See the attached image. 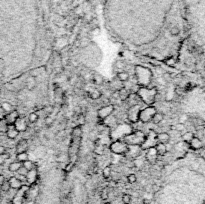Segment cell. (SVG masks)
I'll return each instance as SVG.
<instances>
[{"label": "cell", "mask_w": 205, "mask_h": 204, "mask_svg": "<svg viewBox=\"0 0 205 204\" xmlns=\"http://www.w3.org/2000/svg\"><path fill=\"white\" fill-rule=\"evenodd\" d=\"M36 86V79L32 77V76H30L29 78H27L26 80V87L28 90H33L34 88H35Z\"/></svg>", "instance_id": "cell-19"}, {"label": "cell", "mask_w": 205, "mask_h": 204, "mask_svg": "<svg viewBox=\"0 0 205 204\" xmlns=\"http://www.w3.org/2000/svg\"><path fill=\"white\" fill-rule=\"evenodd\" d=\"M17 172L19 173V175H26L27 172H28V170H26V169H25L23 166H21V167H20V169H19Z\"/></svg>", "instance_id": "cell-39"}, {"label": "cell", "mask_w": 205, "mask_h": 204, "mask_svg": "<svg viewBox=\"0 0 205 204\" xmlns=\"http://www.w3.org/2000/svg\"><path fill=\"white\" fill-rule=\"evenodd\" d=\"M163 118H164V116H163V114H162L161 112H156L155 114H154V116L152 117V122L154 123V124H159V123L163 120Z\"/></svg>", "instance_id": "cell-20"}, {"label": "cell", "mask_w": 205, "mask_h": 204, "mask_svg": "<svg viewBox=\"0 0 205 204\" xmlns=\"http://www.w3.org/2000/svg\"><path fill=\"white\" fill-rule=\"evenodd\" d=\"M7 127H8V124L6 123V121L4 120H0V131H2V132H6L7 130Z\"/></svg>", "instance_id": "cell-33"}, {"label": "cell", "mask_w": 205, "mask_h": 204, "mask_svg": "<svg viewBox=\"0 0 205 204\" xmlns=\"http://www.w3.org/2000/svg\"><path fill=\"white\" fill-rule=\"evenodd\" d=\"M140 111H141V107H140L138 104L132 105L127 112V116H128V119H129V121L133 122V123L137 122L139 120Z\"/></svg>", "instance_id": "cell-7"}, {"label": "cell", "mask_w": 205, "mask_h": 204, "mask_svg": "<svg viewBox=\"0 0 205 204\" xmlns=\"http://www.w3.org/2000/svg\"><path fill=\"white\" fill-rule=\"evenodd\" d=\"M111 173H112V170H111L110 166H106L104 167L103 171H102V175L105 178V179H108V178L111 176Z\"/></svg>", "instance_id": "cell-27"}, {"label": "cell", "mask_w": 205, "mask_h": 204, "mask_svg": "<svg viewBox=\"0 0 205 204\" xmlns=\"http://www.w3.org/2000/svg\"><path fill=\"white\" fill-rule=\"evenodd\" d=\"M127 180L130 184H133L136 182V180H137V178H136L135 174H129V175L127 176Z\"/></svg>", "instance_id": "cell-34"}, {"label": "cell", "mask_w": 205, "mask_h": 204, "mask_svg": "<svg viewBox=\"0 0 205 204\" xmlns=\"http://www.w3.org/2000/svg\"><path fill=\"white\" fill-rule=\"evenodd\" d=\"M4 181H5V178H4V176L2 175V174H0V186L2 185V183Z\"/></svg>", "instance_id": "cell-44"}, {"label": "cell", "mask_w": 205, "mask_h": 204, "mask_svg": "<svg viewBox=\"0 0 205 204\" xmlns=\"http://www.w3.org/2000/svg\"><path fill=\"white\" fill-rule=\"evenodd\" d=\"M26 177V182H28L29 184L32 185V184H35L37 180H38V170L37 168H33L31 170H29L27 172V174L25 175Z\"/></svg>", "instance_id": "cell-9"}, {"label": "cell", "mask_w": 205, "mask_h": 204, "mask_svg": "<svg viewBox=\"0 0 205 204\" xmlns=\"http://www.w3.org/2000/svg\"><path fill=\"white\" fill-rule=\"evenodd\" d=\"M145 137H146V135H145L142 131L135 130V131H132L131 133L126 134L124 136L123 141H124L126 144H128V145H139V146H141L142 143L144 142V140H145Z\"/></svg>", "instance_id": "cell-2"}, {"label": "cell", "mask_w": 205, "mask_h": 204, "mask_svg": "<svg viewBox=\"0 0 205 204\" xmlns=\"http://www.w3.org/2000/svg\"><path fill=\"white\" fill-rule=\"evenodd\" d=\"M38 118H39L38 114H37L36 112H32V113L29 114L28 120H29V122H30V123H35V122L38 121Z\"/></svg>", "instance_id": "cell-30"}, {"label": "cell", "mask_w": 205, "mask_h": 204, "mask_svg": "<svg viewBox=\"0 0 205 204\" xmlns=\"http://www.w3.org/2000/svg\"><path fill=\"white\" fill-rule=\"evenodd\" d=\"M155 150L158 156H164L166 154V144L164 143H159L158 142L155 145Z\"/></svg>", "instance_id": "cell-16"}, {"label": "cell", "mask_w": 205, "mask_h": 204, "mask_svg": "<svg viewBox=\"0 0 205 204\" xmlns=\"http://www.w3.org/2000/svg\"><path fill=\"white\" fill-rule=\"evenodd\" d=\"M17 161H19V162H24V161H26L28 159V154L26 152H22V153H17Z\"/></svg>", "instance_id": "cell-24"}, {"label": "cell", "mask_w": 205, "mask_h": 204, "mask_svg": "<svg viewBox=\"0 0 205 204\" xmlns=\"http://www.w3.org/2000/svg\"><path fill=\"white\" fill-rule=\"evenodd\" d=\"M188 12L193 27L195 28L197 41H191V51L205 59V0H187ZM205 74V65H204Z\"/></svg>", "instance_id": "cell-1"}, {"label": "cell", "mask_w": 205, "mask_h": 204, "mask_svg": "<svg viewBox=\"0 0 205 204\" xmlns=\"http://www.w3.org/2000/svg\"><path fill=\"white\" fill-rule=\"evenodd\" d=\"M171 129H173V130H177V131H182L183 129H184V126H183V124H177V125H175V126H172L171 127Z\"/></svg>", "instance_id": "cell-37"}, {"label": "cell", "mask_w": 205, "mask_h": 204, "mask_svg": "<svg viewBox=\"0 0 205 204\" xmlns=\"http://www.w3.org/2000/svg\"><path fill=\"white\" fill-rule=\"evenodd\" d=\"M6 204H13V203H12V202H11V201H9V202H7V203H6Z\"/></svg>", "instance_id": "cell-46"}, {"label": "cell", "mask_w": 205, "mask_h": 204, "mask_svg": "<svg viewBox=\"0 0 205 204\" xmlns=\"http://www.w3.org/2000/svg\"><path fill=\"white\" fill-rule=\"evenodd\" d=\"M165 63L167 64L168 66H174V64H175V60H174V58L173 57H168L167 59L165 60Z\"/></svg>", "instance_id": "cell-35"}, {"label": "cell", "mask_w": 205, "mask_h": 204, "mask_svg": "<svg viewBox=\"0 0 205 204\" xmlns=\"http://www.w3.org/2000/svg\"><path fill=\"white\" fill-rule=\"evenodd\" d=\"M113 110H114V106L113 105L103 106V107H101L99 110H98V112H97L98 118L102 119V120H104V119H107V117H109L111 114H112Z\"/></svg>", "instance_id": "cell-8"}, {"label": "cell", "mask_w": 205, "mask_h": 204, "mask_svg": "<svg viewBox=\"0 0 205 204\" xmlns=\"http://www.w3.org/2000/svg\"><path fill=\"white\" fill-rule=\"evenodd\" d=\"M14 127L16 128V130L18 131V132H24V131H26L27 129V122L25 120L24 118L22 117H18L17 118V120L15 121L14 123Z\"/></svg>", "instance_id": "cell-10"}, {"label": "cell", "mask_w": 205, "mask_h": 204, "mask_svg": "<svg viewBox=\"0 0 205 204\" xmlns=\"http://www.w3.org/2000/svg\"><path fill=\"white\" fill-rule=\"evenodd\" d=\"M90 97L93 99V100H96V99H99L101 97V92L98 90V89H94V90H92L90 92Z\"/></svg>", "instance_id": "cell-29"}, {"label": "cell", "mask_w": 205, "mask_h": 204, "mask_svg": "<svg viewBox=\"0 0 205 204\" xmlns=\"http://www.w3.org/2000/svg\"><path fill=\"white\" fill-rule=\"evenodd\" d=\"M3 152H5V148L0 145V154H1V153H3Z\"/></svg>", "instance_id": "cell-45"}, {"label": "cell", "mask_w": 205, "mask_h": 204, "mask_svg": "<svg viewBox=\"0 0 205 204\" xmlns=\"http://www.w3.org/2000/svg\"><path fill=\"white\" fill-rule=\"evenodd\" d=\"M142 202H143V204H150L151 200H150V198H143Z\"/></svg>", "instance_id": "cell-43"}, {"label": "cell", "mask_w": 205, "mask_h": 204, "mask_svg": "<svg viewBox=\"0 0 205 204\" xmlns=\"http://www.w3.org/2000/svg\"><path fill=\"white\" fill-rule=\"evenodd\" d=\"M8 182H9L10 184V188L11 189H14V190H18L21 186H22V181L19 180L17 177H11L9 178V180H8Z\"/></svg>", "instance_id": "cell-13"}, {"label": "cell", "mask_w": 205, "mask_h": 204, "mask_svg": "<svg viewBox=\"0 0 205 204\" xmlns=\"http://www.w3.org/2000/svg\"><path fill=\"white\" fill-rule=\"evenodd\" d=\"M22 166L26 169V170H31V169H33V168H35L36 166H35V164H34V162L33 161H31V160H29V159H27L26 161H24V162H22Z\"/></svg>", "instance_id": "cell-22"}, {"label": "cell", "mask_w": 205, "mask_h": 204, "mask_svg": "<svg viewBox=\"0 0 205 204\" xmlns=\"http://www.w3.org/2000/svg\"><path fill=\"white\" fill-rule=\"evenodd\" d=\"M27 149H28V141H27L26 139H21L20 141L17 143V145H16L17 153L26 152Z\"/></svg>", "instance_id": "cell-12"}, {"label": "cell", "mask_w": 205, "mask_h": 204, "mask_svg": "<svg viewBox=\"0 0 205 204\" xmlns=\"http://www.w3.org/2000/svg\"><path fill=\"white\" fill-rule=\"evenodd\" d=\"M21 166H22V163L19 162V161H15V162H12L9 164L8 169H9V171H11V172H17L20 169Z\"/></svg>", "instance_id": "cell-18"}, {"label": "cell", "mask_w": 205, "mask_h": 204, "mask_svg": "<svg viewBox=\"0 0 205 204\" xmlns=\"http://www.w3.org/2000/svg\"><path fill=\"white\" fill-rule=\"evenodd\" d=\"M29 190H30L29 186L22 185L18 190H17V192L13 196V198H12L11 202L13 204H22L23 201H24V199L26 198V196H27Z\"/></svg>", "instance_id": "cell-4"}, {"label": "cell", "mask_w": 205, "mask_h": 204, "mask_svg": "<svg viewBox=\"0 0 205 204\" xmlns=\"http://www.w3.org/2000/svg\"><path fill=\"white\" fill-rule=\"evenodd\" d=\"M45 123L47 125H50L51 123H52V118H51L50 116H47V117L45 118Z\"/></svg>", "instance_id": "cell-41"}, {"label": "cell", "mask_w": 205, "mask_h": 204, "mask_svg": "<svg viewBox=\"0 0 205 204\" xmlns=\"http://www.w3.org/2000/svg\"><path fill=\"white\" fill-rule=\"evenodd\" d=\"M155 113H156V109L153 106H149V107L144 108L140 111L139 120L143 123H147L150 120H152V117L154 116Z\"/></svg>", "instance_id": "cell-6"}, {"label": "cell", "mask_w": 205, "mask_h": 204, "mask_svg": "<svg viewBox=\"0 0 205 204\" xmlns=\"http://www.w3.org/2000/svg\"><path fill=\"white\" fill-rule=\"evenodd\" d=\"M131 195L130 194H123L122 195V202L124 204H129L131 202Z\"/></svg>", "instance_id": "cell-32"}, {"label": "cell", "mask_w": 205, "mask_h": 204, "mask_svg": "<svg viewBox=\"0 0 205 204\" xmlns=\"http://www.w3.org/2000/svg\"><path fill=\"white\" fill-rule=\"evenodd\" d=\"M117 77H118L119 81L125 82L129 79V74H128L127 72H119V73L117 74Z\"/></svg>", "instance_id": "cell-23"}, {"label": "cell", "mask_w": 205, "mask_h": 204, "mask_svg": "<svg viewBox=\"0 0 205 204\" xmlns=\"http://www.w3.org/2000/svg\"><path fill=\"white\" fill-rule=\"evenodd\" d=\"M156 139H157V141L159 142V143H164V144H166V143L169 142L170 136H169L168 133H166V132H161V133H158V134L156 135Z\"/></svg>", "instance_id": "cell-15"}, {"label": "cell", "mask_w": 205, "mask_h": 204, "mask_svg": "<svg viewBox=\"0 0 205 204\" xmlns=\"http://www.w3.org/2000/svg\"><path fill=\"white\" fill-rule=\"evenodd\" d=\"M148 150V152H147V154H146V158L148 159V160H151V159H156L157 158V153H156V150H155V148H149V149H147Z\"/></svg>", "instance_id": "cell-21"}, {"label": "cell", "mask_w": 205, "mask_h": 204, "mask_svg": "<svg viewBox=\"0 0 205 204\" xmlns=\"http://www.w3.org/2000/svg\"><path fill=\"white\" fill-rule=\"evenodd\" d=\"M10 184L8 180H5L2 183V185L0 186V190H1V192H8V191H10Z\"/></svg>", "instance_id": "cell-26"}, {"label": "cell", "mask_w": 205, "mask_h": 204, "mask_svg": "<svg viewBox=\"0 0 205 204\" xmlns=\"http://www.w3.org/2000/svg\"><path fill=\"white\" fill-rule=\"evenodd\" d=\"M0 199H1V190H0Z\"/></svg>", "instance_id": "cell-47"}, {"label": "cell", "mask_w": 205, "mask_h": 204, "mask_svg": "<svg viewBox=\"0 0 205 204\" xmlns=\"http://www.w3.org/2000/svg\"><path fill=\"white\" fill-rule=\"evenodd\" d=\"M169 32L172 36H178L180 34V29L178 26H171L169 29Z\"/></svg>", "instance_id": "cell-31"}, {"label": "cell", "mask_w": 205, "mask_h": 204, "mask_svg": "<svg viewBox=\"0 0 205 204\" xmlns=\"http://www.w3.org/2000/svg\"><path fill=\"white\" fill-rule=\"evenodd\" d=\"M101 199L102 200H107L108 199V193H107V190L106 189H104V190H102V192H101Z\"/></svg>", "instance_id": "cell-36"}, {"label": "cell", "mask_w": 205, "mask_h": 204, "mask_svg": "<svg viewBox=\"0 0 205 204\" xmlns=\"http://www.w3.org/2000/svg\"><path fill=\"white\" fill-rule=\"evenodd\" d=\"M182 138H183L184 141H190V140L192 139V134L189 133V132H187V133H185L184 135H183Z\"/></svg>", "instance_id": "cell-38"}, {"label": "cell", "mask_w": 205, "mask_h": 204, "mask_svg": "<svg viewBox=\"0 0 205 204\" xmlns=\"http://www.w3.org/2000/svg\"><path fill=\"white\" fill-rule=\"evenodd\" d=\"M105 204H110V203H108V202H107V203H105Z\"/></svg>", "instance_id": "cell-48"}, {"label": "cell", "mask_w": 205, "mask_h": 204, "mask_svg": "<svg viewBox=\"0 0 205 204\" xmlns=\"http://www.w3.org/2000/svg\"><path fill=\"white\" fill-rule=\"evenodd\" d=\"M151 189L153 190V192H157V191H159V189H160V187L158 186L157 184H154L152 187H151Z\"/></svg>", "instance_id": "cell-42"}, {"label": "cell", "mask_w": 205, "mask_h": 204, "mask_svg": "<svg viewBox=\"0 0 205 204\" xmlns=\"http://www.w3.org/2000/svg\"><path fill=\"white\" fill-rule=\"evenodd\" d=\"M5 133L7 135V137L10 138V139H15L17 136H18V134H19V132L16 130L14 125H8L7 130H6Z\"/></svg>", "instance_id": "cell-14"}, {"label": "cell", "mask_w": 205, "mask_h": 204, "mask_svg": "<svg viewBox=\"0 0 205 204\" xmlns=\"http://www.w3.org/2000/svg\"><path fill=\"white\" fill-rule=\"evenodd\" d=\"M129 91L127 90V89L125 87H122L120 90L118 91V97L120 98L122 101H125L127 100L128 98H129Z\"/></svg>", "instance_id": "cell-17"}, {"label": "cell", "mask_w": 205, "mask_h": 204, "mask_svg": "<svg viewBox=\"0 0 205 204\" xmlns=\"http://www.w3.org/2000/svg\"><path fill=\"white\" fill-rule=\"evenodd\" d=\"M110 149L115 154L125 155L128 151V144H126L123 140H116L110 145Z\"/></svg>", "instance_id": "cell-5"}, {"label": "cell", "mask_w": 205, "mask_h": 204, "mask_svg": "<svg viewBox=\"0 0 205 204\" xmlns=\"http://www.w3.org/2000/svg\"><path fill=\"white\" fill-rule=\"evenodd\" d=\"M18 117H19L18 111H17V110H13V111H11V112L6 114L5 118H4V120L6 121V123H7L8 125H13Z\"/></svg>", "instance_id": "cell-11"}, {"label": "cell", "mask_w": 205, "mask_h": 204, "mask_svg": "<svg viewBox=\"0 0 205 204\" xmlns=\"http://www.w3.org/2000/svg\"><path fill=\"white\" fill-rule=\"evenodd\" d=\"M137 95L140 97V99L144 101V103L150 105L155 100L156 89L155 88L149 89V88H146V87H141V88H139V90L137 92Z\"/></svg>", "instance_id": "cell-3"}, {"label": "cell", "mask_w": 205, "mask_h": 204, "mask_svg": "<svg viewBox=\"0 0 205 204\" xmlns=\"http://www.w3.org/2000/svg\"><path fill=\"white\" fill-rule=\"evenodd\" d=\"M9 157H10V155L8 154V153H6V152L1 153V154H0V166L4 165V163L6 162V160L9 159Z\"/></svg>", "instance_id": "cell-28"}, {"label": "cell", "mask_w": 205, "mask_h": 204, "mask_svg": "<svg viewBox=\"0 0 205 204\" xmlns=\"http://www.w3.org/2000/svg\"><path fill=\"white\" fill-rule=\"evenodd\" d=\"M1 106H2V108H3L4 111L6 112V114L9 113V112H11V111H13V110H15V109L13 108V106H12L10 103H8V102H4V103L1 104Z\"/></svg>", "instance_id": "cell-25"}, {"label": "cell", "mask_w": 205, "mask_h": 204, "mask_svg": "<svg viewBox=\"0 0 205 204\" xmlns=\"http://www.w3.org/2000/svg\"><path fill=\"white\" fill-rule=\"evenodd\" d=\"M5 115H6V112L4 111L1 104H0V120H3V119L5 118Z\"/></svg>", "instance_id": "cell-40"}]
</instances>
